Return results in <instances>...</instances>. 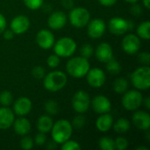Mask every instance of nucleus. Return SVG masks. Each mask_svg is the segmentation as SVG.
<instances>
[{
  "mask_svg": "<svg viewBox=\"0 0 150 150\" xmlns=\"http://www.w3.org/2000/svg\"><path fill=\"white\" fill-rule=\"evenodd\" d=\"M14 33L11 31V29H5L4 32H3V36L4 38V40H11L13 39L14 37Z\"/></svg>",
  "mask_w": 150,
  "mask_h": 150,
  "instance_id": "obj_42",
  "label": "nucleus"
},
{
  "mask_svg": "<svg viewBox=\"0 0 150 150\" xmlns=\"http://www.w3.org/2000/svg\"><path fill=\"white\" fill-rule=\"evenodd\" d=\"M12 126L14 132L20 136L27 135L31 131V123L26 118H25V116L14 120Z\"/></svg>",
  "mask_w": 150,
  "mask_h": 150,
  "instance_id": "obj_21",
  "label": "nucleus"
},
{
  "mask_svg": "<svg viewBox=\"0 0 150 150\" xmlns=\"http://www.w3.org/2000/svg\"><path fill=\"white\" fill-rule=\"evenodd\" d=\"M113 91L118 94H124L128 89V82L124 77L117 78L112 84Z\"/></svg>",
  "mask_w": 150,
  "mask_h": 150,
  "instance_id": "obj_24",
  "label": "nucleus"
},
{
  "mask_svg": "<svg viewBox=\"0 0 150 150\" xmlns=\"http://www.w3.org/2000/svg\"><path fill=\"white\" fill-rule=\"evenodd\" d=\"M23 1L25 6L33 11L40 9L44 3V0H23Z\"/></svg>",
  "mask_w": 150,
  "mask_h": 150,
  "instance_id": "obj_36",
  "label": "nucleus"
},
{
  "mask_svg": "<svg viewBox=\"0 0 150 150\" xmlns=\"http://www.w3.org/2000/svg\"><path fill=\"white\" fill-rule=\"evenodd\" d=\"M90 69L88 59L82 56H76L69 59L66 64L67 73L75 78H82L86 76Z\"/></svg>",
  "mask_w": 150,
  "mask_h": 150,
  "instance_id": "obj_2",
  "label": "nucleus"
},
{
  "mask_svg": "<svg viewBox=\"0 0 150 150\" xmlns=\"http://www.w3.org/2000/svg\"><path fill=\"white\" fill-rule=\"evenodd\" d=\"M133 124L135 127L140 130L146 131L149 129L150 127V115L147 112L137 111L134 113L132 118Z\"/></svg>",
  "mask_w": 150,
  "mask_h": 150,
  "instance_id": "obj_18",
  "label": "nucleus"
},
{
  "mask_svg": "<svg viewBox=\"0 0 150 150\" xmlns=\"http://www.w3.org/2000/svg\"><path fill=\"white\" fill-rule=\"evenodd\" d=\"M115 149L118 150H126L128 147V141L125 137H118L115 141Z\"/></svg>",
  "mask_w": 150,
  "mask_h": 150,
  "instance_id": "obj_38",
  "label": "nucleus"
},
{
  "mask_svg": "<svg viewBox=\"0 0 150 150\" xmlns=\"http://www.w3.org/2000/svg\"><path fill=\"white\" fill-rule=\"evenodd\" d=\"M81 56L86 59L91 58L94 54V48L91 44H83L80 48Z\"/></svg>",
  "mask_w": 150,
  "mask_h": 150,
  "instance_id": "obj_32",
  "label": "nucleus"
},
{
  "mask_svg": "<svg viewBox=\"0 0 150 150\" xmlns=\"http://www.w3.org/2000/svg\"><path fill=\"white\" fill-rule=\"evenodd\" d=\"M98 147L102 150H114L115 149L114 140H112L110 137L104 136L98 140Z\"/></svg>",
  "mask_w": 150,
  "mask_h": 150,
  "instance_id": "obj_29",
  "label": "nucleus"
},
{
  "mask_svg": "<svg viewBox=\"0 0 150 150\" xmlns=\"http://www.w3.org/2000/svg\"><path fill=\"white\" fill-rule=\"evenodd\" d=\"M113 125V118L109 112L100 114V116L97 119L96 127L99 132L106 133L108 132Z\"/></svg>",
  "mask_w": 150,
  "mask_h": 150,
  "instance_id": "obj_22",
  "label": "nucleus"
},
{
  "mask_svg": "<svg viewBox=\"0 0 150 150\" xmlns=\"http://www.w3.org/2000/svg\"><path fill=\"white\" fill-rule=\"evenodd\" d=\"M121 46L127 54H135L141 48V40L136 34L129 33L123 38Z\"/></svg>",
  "mask_w": 150,
  "mask_h": 150,
  "instance_id": "obj_10",
  "label": "nucleus"
},
{
  "mask_svg": "<svg viewBox=\"0 0 150 150\" xmlns=\"http://www.w3.org/2000/svg\"><path fill=\"white\" fill-rule=\"evenodd\" d=\"M143 5L145 6L146 9L149 10L150 9V0H142Z\"/></svg>",
  "mask_w": 150,
  "mask_h": 150,
  "instance_id": "obj_48",
  "label": "nucleus"
},
{
  "mask_svg": "<svg viewBox=\"0 0 150 150\" xmlns=\"http://www.w3.org/2000/svg\"><path fill=\"white\" fill-rule=\"evenodd\" d=\"M106 63V70L111 74V75H118L121 71V65L120 63L114 59L113 57L109 60Z\"/></svg>",
  "mask_w": 150,
  "mask_h": 150,
  "instance_id": "obj_28",
  "label": "nucleus"
},
{
  "mask_svg": "<svg viewBox=\"0 0 150 150\" xmlns=\"http://www.w3.org/2000/svg\"><path fill=\"white\" fill-rule=\"evenodd\" d=\"M133 85L138 91H146L150 87V69L149 66H142L136 69L131 75Z\"/></svg>",
  "mask_w": 150,
  "mask_h": 150,
  "instance_id": "obj_4",
  "label": "nucleus"
},
{
  "mask_svg": "<svg viewBox=\"0 0 150 150\" xmlns=\"http://www.w3.org/2000/svg\"><path fill=\"white\" fill-rule=\"evenodd\" d=\"M142 104H144V106L146 107V109H147V110H149L150 109V98H149V97H147V98H143V102H142Z\"/></svg>",
  "mask_w": 150,
  "mask_h": 150,
  "instance_id": "obj_47",
  "label": "nucleus"
},
{
  "mask_svg": "<svg viewBox=\"0 0 150 150\" xmlns=\"http://www.w3.org/2000/svg\"><path fill=\"white\" fill-rule=\"evenodd\" d=\"M66 23L67 15L65 14V12L62 11L53 12L47 19V25L49 28L52 30H60L65 26Z\"/></svg>",
  "mask_w": 150,
  "mask_h": 150,
  "instance_id": "obj_17",
  "label": "nucleus"
},
{
  "mask_svg": "<svg viewBox=\"0 0 150 150\" xmlns=\"http://www.w3.org/2000/svg\"><path fill=\"white\" fill-rule=\"evenodd\" d=\"M70 123L73 128L79 130L84 127L86 123V119L83 115H81V113H79V115H76V117H74V119L72 120Z\"/></svg>",
  "mask_w": 150,
  "mask_h": 150,
  "instance_id": "obj_31",
  "label": "nucleus"
},
{
  "mask_svg": "<svg viewBox=\"0 0 150 150\" xmlns=\"http://www.w3.org/2000/svg\"><path fill=\"white\" fill-rule=\"evenodd\" d=\"M56 148H57V143H56L54 141L49 142L47 143V149L48 150H54Z\"/></svg>",
  "mask_w": 150,
  "mask_h": 150,
  "instance_id": "obj_46",
  "label": "nucleus"
},
{
  "mask_svg": "<svg viewBox=\"0 0 150 150\" xmlns=\"http://www.w3.org/2000/svg\"><path fill=\"white\" fill-rule=\"evenodd\" d=\"M143 102L142 94L138 90L127 91L121 99V104L127 111H136Z\"/></svg>",
  "mask_w": 150,
  "mask_h": 150,
  "instance_id": "obj_7",
  "label": "nucleus"
},
{
  "mask_svg": "<svg viewBox=\"0 0 150 150\" xmlns=\"http://www.w3.org/2000/svg\"><path fill=\"white\" fill-rule=\"evenodd\" d=\"M30 27V19L25 15H18L11 22V29L15 34H23Z\"/></svg>",
  "mask_w": 150,
  "mask_h": 150,
  "instance_id": "obj_15",
  "label": "nucleus"
},
{
  "mask_svg": "<svg viewBox=\"0 0 150 150\" xmlns=\"http://www.w3.org/2000/svg\"><path fill=\"white\" fill-rule=\"evenodd\" d=\"M135 150H149V149L147 147H143V146H141V147H137Z\"/></svg>",
  "mask_w": 150,
  "mask_h": 150,
  "instance_id": "obj_49",
  "label": "nucleus"
},
{
  "mask_svg": "<svg viewBox=\"0 0 150 150\" xmlns=\"http://www.w3.org/2000/svg\"><path fill=\"white\" fill-rule=\"evenodd\" d=\"M106 30L105 22L101 18H94L87 24L88 35L94 40L101 38Z\"/></svg>",
  "mask_w": 150,
  "mask_h": 150,
  "instance_id": "obj_12",
  "label": "nucleus"
},
{
  "mask_svg": "<svg viewBox=\"0 0 150 150\" xmlns=\"http://www.w3.org/2000/svg\"><path fill=\"white\" fill-rule=\"evenodd\" d=\"M95 55L98 62L104 63L107 62L113 57V52L111 45L107 42L100 43L95 50Z\"/></svg>",
  "mask_w": 150,
  "mask_h": 150,
  "instance_id": "obj_19",
  "label": "nucleus"
},
{
  "mask_svg": "<svg viewBox=\"0 0 150 150\" xmlns=\"http://www.w3.org/2000/svg\"><path fill=\"white\" fill-rule=\"evenodd\" d=\"M130 11H131V13H132L133 15H134V16H140V15L142 13V9L141 5H139L138 4L134 3V4H133Z\"/></svg>",
  "mask_w": 150,
  "mask_h": 150,
  "instance_id": "obj_41",
  "label": "nucleus"
},
{
  "mask_svg": "<svg viewBox=\"0 0 150 150\" xmlns=\"http://www.w3.org/2000/svg\"><path fill=\"white\" fill-rule=\"evenodd\" d=\"M118 0H98L99 4L103 6H106V7H110L114 5L117 3Z\"/></svg>",
  "mask_w": 150,
  "mask_h": 150,
  "instance_id": "obj_45",
  "label": "nucleus"
},
{
  "mask_svg": "<svg viewBox=\"0 0 150 150\" xmlns=\"http://www.w3.org/2000/svg\"><path fill=\"white\" fill-rule=\"evenodd\" d=\"M54 54L60 57H70L76 50L77 45L70 37H62L53 46Z\"/></svg>",
  "mask_w": 150,
  "mask_h": 150,
  "instance_id": "obj_5",
  "label": "nucleus"
},
{
  "mask_svg": "<svg viewBox=\"0 0 150 150\" xmlns=\"http://www.w3.org/2000/svg\"><path fill=\"white\" fill-rule=\"evenodd\" d=\"M36 43L42 49H50L54 44V35L47 29H41L36 34Z\"/></svg>",
  "mask_w": 150,
  "mask_h": 150,
  "instance_id": "obj_14",
  "label": "nucleus"
},
{
  "mask_svg": "<svg viewBox=\"0 0 150 150\" xmlns=\"http://www.w3.org/2000/svg\"><path fill=\"white\" fill-rule=\"evenodd\" d=\"M60 56H58L56 54H50L47 59V64L49 68L51 69H55L59 66L60 62H61V60H60Z\"/></svg>",
  "mask_w": 150,
  "mask_h": 150,
  "instance_id": "obj_35",
  "label": "nucleus"
},
{
  "mask_svg": "<svg viewBox=\"0 0 150 150\" xmlns=\"http://www.w3.org/2000/svg\"><path fill=\"white\" fill-rule=\"evenodd\" d=\"M33 146H34V142L29 136L24 135L22 137V139L20 140V148L22 149L29 150L31 149H33Z\"/></svg>",
  "mask_w": 150,
  "mask_h": 150,
  "instance_id": "obj_33",
  "label": "nucleus"
},
{
  "mask_svg": "<svg viewBox=\"0 0 150 150\" xmlns=\"http://www.w3.org/2000/svg\"><path fill=\"white\" fill-rule=\"evenodd\" d=\"M51 132L53 141L62 144L70 139L73 133V127L69 120L62 119L54 123Z\"/></svg>",
  "mask_w": 150,
  "mask_h": 150,
  "instance_id": "obj_3",
  "label": "nucleus"
},
{
  "mask_svg": "<svg viewBox=\"0 0 150 150\" xmlns=\"http://www.w3.org/2000/svg\"><path fill=\"white\" fill-rule=\"evenodd\" d=\"M33 107V104L30 98L26 97L18 98L13 104V112L19 117L27 115Z\"/></svg>",
  "mask_w": 150,
  "mask_h": 150,
  "instance_id": "obj_16",
  "label": "nucleus"
},
{
  "mask_svg": "<svg viewBox=\"0 0 150 150\" xmlns=\"http://www.w3.org/2000/svg\"><path fill=\"white\" fill-rule=\"evenodd\" d=\"M138 60L142 65L149 66L150 63V54L149 52H142L138 55Z\"/></svg>",
  "mask_w": 150,
  "mask_h": 150,
  "instance_id": "obj_40",
  "label": "nucleus"
},
{
  "mask_svg": "<svg viewBox=\"0 0 150 150\" xmlns=\"http://www.w3.org/2000/svg\"><path fill=\"white\" fill-rule=\"evenodd\" d=\"M134 26V25L132 20H127L120 17H113L108 23L109 31L114 35L125 34L127 31L132 30Z\"/></svg>",
  "mask_w": 150,
  "mask_h": 150,
  "instance_id": "obj_8",
  "label": "nucleus"
},
{
  "mask_svg": "<svg viewBox=\"0 0 150 150\" xmlns=\"http://www.w3.org/2000/svg\"><path fill=\"white\" fill-rule=\"evenodd\" d=\"M13 102V97L11 91H4L0 93V105L2 106H10Z\"/></svg>",
  "mask_w": 150,
  "mask_h": 150,
  "instance_id": "obj_30",
  "label": "nucleus"
},
{
  "mask_svg": "<svg viewBox=\"0 0 150 150\" xmlns=\"http://www.w3.org/2000/svg\"><path fill=\"white\" fill-rule=\"evenodd\" d=\"M126 1L127 3H130V4H134V3H137L139 0H124Z\"/></svg>",
  "mask_w": 150,
  "mask_h": 150,
  "instance_id": "obj_50",
  "label": "nucleus"
},
{
  "mask_svg": "<svg viewBox=\"0 0 150 150\" xmlns=\"http://www.w3.org/2000/svg\"><path fill=\"white\" fill-rule=\"evenodd\" d=\"M33 142H34L35 145L41 147V146L45 145V143L47 142V136H46V134L44 133H40V132L39 134H37L35 135Z\"/></svg>",
  "mask_w": 150,
  "mask_h": 150,
  "instance_id": "obj_39",
  "label": "nucleus"
},
{
  "mask_svg": "<svg viewBox=\"0 0 150 150\" xmlns=\"http://www.w3.org/2000/svg\"><path fill=\"white\" fill-rule=\"evenodd\" d=\"M68 82L67 76L61 70H54L47 73L43 78V86L51 92H56L62 90Z\"/></svg>",
  "mask_w": 150,
  "mask_h": 150,
  "instance_id": "obj_1",
  "label": "nucleus"
},
{
  "mask_svg": "<svg viewBox=\"0 0 150 150\" xmlns=\"http://www.w3.org/2000/svg\"><path fill=\"white\" fill-rule=\"evenodd\" d=\"M113 126V129L116 133L118 134H125L127 133L129 129H130V122L128 120L125 119V118H120L119 119Z\"/></svg>",
  "mask_w": 150,
  "mask_h": 150,
  "instance_id": "obj_25",
  "label": "nucleus"
},
{
  "mask_svg": "<svg viewBox=\"0 0 150 150\" xmlns=\"http://www.w3.org/2000/svg\"><path fill=\"white\" fill-rule=\"evenodd\" d=\"M62 5L68 10H71L74 7V0H62Z\"/></svg>",
  "mask_w": 150,
  "mask_h": 150,
  "instance_id": "obj_44",
  "label": "nucleus"
},
{
  "mask_svg": "<svg viewBox=\"0 0 150 150\" xmlns=\"http://www.w3.org/2000/svg\"><path fill=\"white\" fill-rule=\"evenodd\" d=\"M71 105L77 113L86 112L91 106V98L89 94L84 91H77L72 97Z\"/></svg>",
  "mask_w": 150,
  "mask_h": 150,
  "instance_id": "obj_9",
  "label": "nucleus"
},
{
  "mask_svg": "<svg viewBox=\"0 0 150 150\" xmlns=\"http://www.w3.org/2000/svg\"><path fill=\"white\" fill-rule=\"evenodd\" d=\"M150 22L149 20L142 22L137 27V36L142 40H149L150 38L149 34Z\"/></svg>",
  "mask_w": 150,
  "mask_h": 150,
  "instance_id": "obj_26",
  "label": "nucleus"
},
{
  "mask_svg": "<svg viewBox=\"0 0 150 150\" xmlns=\"http://www.w3.org/2000/svg\"><path fill=\"white\" fill-rule=\"evenodd\" d=\"M70 24L76 28H83L87 25L91 19L89 11L84 7H73L69 15Z\"/></svg>",
  "mask_w": 150,
  "mask_h": 150,
  "instance_id": "obj_6",
  "label": "nucleus"
},
{
  "mask_svg": "<svg viewBox=\"0 0 150 150\" xmlns=\"http://www.w3.org/2000/svg\"><path fill=\"white\" fill-rule=\"evenodd\" d=\"M91 106L95 112L103 114L111 111L112 103L107 97L104 95H98L91 100Z\"/></svg>",
  "mask_w": 150,
  "mask_h": 150,
  "instance_id": "obj_13",
  "label": "nucleus"
},
{
  "mask_svg": "<svg viewBox=\"0 0 150 150\" xmlns=\"http://www.w3.org/2000/svg\"><path fill=\"white\" fill-rule=\"evenodd\" d=\"M87 82L90 86L92 88H100L102 87L106 80L105 73L103 69L99 68L90 69L86 74Z\"/></svg>",
  "mask_w": 150,
  "mask_h": 150,
  "instance_id": "obj_11",
  "label": "nucleus"
},
{
  "mask_svg": "<svg viewBox=\"0 0 150 150\" xmlns=\"http://www.w3.org/2000/svg\"><path fill=\"white\" fill-rule=\"evenodd\" d=\"M62 150H79L81 149L80 144L76 141L68 140L65 142L62 143Z\"/></svg>",
  "mask_w": 150,
  "mask_h": 150,
  "instance_id": "obj_34",
  "label": "nucleus"
},
{
  "mask_svg": "<svg viewBox=\"0 0 150 150\" xmlns=\"http://www.w3.org/2000/svg\"><path fill=\"white\" fill-rule=\"evenodd\" d=\"M54 125V120L50 115H41L36 122V127L39 132L47 134L51 131Z\"/></svg>",
  "mask_w": 150,
  "mask_h": 150,
  "instance_id": "obj_23",
  "label": "nucleus"
},
{
  "mask_svg": "<svg viewBox=\"0 0 150 150\" xmlns=\"http://www.w3.org/2000/svg\"><path fill=\"white\" fill-rule=\"evenodd\" d=\"M32 75L34 78H36L38 80H41L46 76V70L41 66H35L32 69Z\"/></svg>",
  "mask_w": 150,
  "mask_h": 150,
  "instance_id": "obj_37",
  "label": "nucleus"
},
{
  "mask_svg": "<svg viewBox=\"0 0 150 150\" xmlns=\"http://www.w3.org/2000/svg\"><path fill=\"white\" fill-rule=\"evenodd\" d=\"M15 120V113L9 106H2L0 108V129L6 130L10 128Z\"/></svg>",
  "mask_w": 150,
  "mask_h": 150,
  "instance_id": "obj_20",
  "label": "nucleus"
},
{
  "mask_svg": "<svg viewBox=\"0 0 150 150\" xmlns=\"http://www.w3.org/2000/svg\"><path fill=\"white\" fill-rule=\"evenodd\" d=\"M6 25L7 22L5 17L2 13H0V34L3 33V32L6 29Z\"/></svg>",
  "mask_w": 150,
  "mask_h": 150,
  "instance_id": "obj_43",
  "label": "nucleus"
},
{
  "mask_svg": "<svg viewBox=\"0 0 150 150\" xmlns=\"http://www.w3.org/2000/svg\"><path fill=\"white\" fill-rule=\"evenodd\" d=\"M44 110L46 111V112L48 115L55 116L58 114V112L60 111V107L56 101H54L53 99H49L44 104Z\"/></svg>",
  "mask_w": 150,
  "mask_h": 150,
  "instance_id": "obj_27",
  "label": "nucleus"
}]
</instances>
